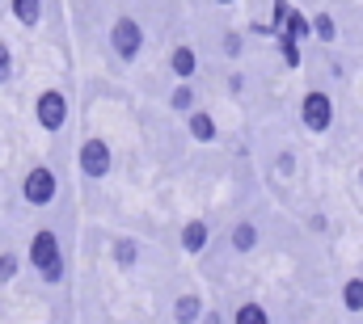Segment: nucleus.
<instances>
[{"mask_svg":"<svg viewBox=\"0 0 363 324\" xmlns=\"http://www.w3.org/2000/svg\"><path fill=\"white\" fill-rule=\"evenodd\" d=\"M21 274V257L17 253H0V287H9Z\"/></svg>","mask_w":363,"mask_h":324,"instance_id":"6ab92c4d","label":"nucleus"},{"mask_svg":"<svg viewBox=\"0 0 363 324\" xmlns=\"http://www.w3.org/2000/svg\"><path fill=\"white\" fill-rule=\"evenodd\" d=\"M216 4H237V0H216Z\"/></svg>","mask_w":363,"mask_h":324,"instance_id":"cd10ccee","label":"nucleus"},{"mask_svg":"<svg viewBox=\"0 0 363 324\" xmlns=\"http://www.w3.org/2000/svg\"><path fill=\"white\" fill-rule=\"evenodd\" d=\"M274 42H279L283 64H287V68H300V42H291V38H283V34H274Z\"/></svg>","mask_w":363,"mask_h":324,"instance_id":"aec40b11","label":"nucleus"},{"mask_svg":"<svg viewBox=\"0 0 363 324\" xmlns=\"http://www.w3.org/2000/svg\"><path fill=\"white\" fill-rule=\"evenodd\" d=\"M199 101H194V88H190V81H178V88L169 93V110L174 114H190Z\"/></svg>","mask_w":363,"mask_h":324,"instance_id":"dca6fc26","label":"nucleus"},{"mask_svg":"<svg viewBox=\"0 0 363 324\" xmlns=\"http://www.w3.org/2000/svg\"><path fill=\"white\" fill-rule=\"evenodd\" d=\"M77 164H81V173L93 177V181H101L110 168H114V152H110V144L101 139V135H93L81 144V152H77Z\"/></svg>","mask_w":363,"mask_h":324,"instance_id":"423d86ee","label":"nucleus"},{"mask_svg":"<svg viewBox=\"0 0 363 324\" xmlns=\"http://www.w3.org/2000/svg\"><path fill=\"white\" fill-rule=\"evenodd\" d=\"M34 118H38V127H43L47 135L64 131V122H68V97H64L60 88H43L38 101H34Z\"/></svg>","mask_w":363,"mask_h":324,"instance_id":"39448f33","label":"nucleus"},{"mask_svg":"<svg viewBox=\"0 0 363 324\" xmlns=\"http://www.w3.org/2000/svg\"><path fill=\"white\" fill-rule=\"evenodd\" d=\"M186 131H190V139H194V144H216V135H220L216 114H211V110H199V105L186 114Z\"/></svg>","mask_w":363,"mask_h":324,"instance_id":"0eeeda50","label":"nucleus"},{"mask_svg":"<svg viewBox=\"0 0 363 324\" xmlns=\"http://www.w3.org/2000/svg\"><path fill=\"white\" fill-rule=\"evenodd\" d=\"M308 34H317V42H338V21L330 13H313L308 17Z\"/></svg>","mask_w":363,"mask_h":324,"instance_id":"4468645a","label":"nucleus"},{"mask_svg":"<svg viewBox=\"0 0 363 324\" xmlns=\"http://www.w3.org/2000/svg\"><path fill=\"white\" fill-rule=\"evenodd\" d=\"M4 81H13V47L0 38V84Z\"/></svg>","mask_w":363,"mask_h":324,"instance_id":"4be33fe9","label":"nucleus"},{"mask_svg":"<svg viewBox=\"0 0 363 324\" xmlns=\"http://www.w3.org/2000/svg\"><path fill=\"white\" fill-rule=\"evenodd\" d=\"M169 72H174L178 81H190V76L199 72V55H194V47H186V42H182V47L169 51Z\"/></svg>","mask_w":363,"mask_h":324,"instance_id":"9d476101","label":"nucleus"},{"mask_svg":"<svg viewBox=\"0 0 363 324\" xmlns=\"http://www.w3.org/2000/svg\"><path fill=\"white\" fill-rule=\"evenodd\" d=\"M207 241H211V228H207V219H190V224H182V248L186 253H203L207 248Z\"/></svg>","mask_w":363,"mask_h":324,"instance_id":"1a4fd4ad","label":"nucleus"},{"mask_svg":"<svg viewBox=\"0 0 363 324\" xmlns=\"http://www.w3.org/2000/svg\"><path fill=\"white\" fill-rule=\"evenodd\" d=\"M199 324H224V316H220L216 308H203V312H199Z\"/></svg>","mask_w":363,"mask_h":324,"instance_id":"393cba45","label":"nucleus"},{"mask_svg":"<svg viewBox=\"0 0 363 324\" xmlns=\"http://www.w3.org/2000/svg\"><path fill=\"white\" fill-rule=\"evenodd\" d=\"M300 122H304V131L325 135L334 127V97L325 88H308L304 101H300Z\"/></svg>","mask_w":363,"mask_h":324,"instance_id":"7ed1b4c3","label":"nucleus"},{"mask_svg":"<svg viewBox=\"0 0 363 324\" xmlns=\"http://www.w3.org/2000/svg\"><path fill=\"white\" fill-rule=\"evenodd\" d=\"M110 257H114V265H118V270H135V261H140V241L118 236V241L110 244Z\"/></svg>","mask_w":363,"mask_h":324,"instance_id":"9b49d317","label":"nucleus"},{"mask_svg":"<svg viewBox=\"0 0 363 324\" xmlns=\"http://www.w3.org/2000/svg\"><path fill=\"white\" fill-rule=\"evenodd\" d=\"M279 34H283V38H291V42H304V38H313V34H308V17H304L300 8H287V17H283Z\"/></svg>","mask_w":363,"mask_h":324,"instance_id":"f8f14e48","label":"nucleus"},{"mask_svg":"<svg viewBox=\"0 0 363 324\" xmlns=\"http://www.w3.org/2000/svg\"><path fill=\"white\" fill-rule=\"evenodd\" d=\"M30 265L43 274V282H64V248H60V236L55 232H34V241H30Z\"/></svg>","mask_w":363,"mask_h":324,"instance_id":"f257e3e1","label":"nucleus"},{"mask_svg":"<svg viewBox=\"0 0 363 324\" xmlns=\"http://www.w3.org/2000/svg\"><path fill=\"white\" fill-rule=\"evenodd\" d=\"M274 8H271V30L274 34H279V25H283V17H287V8H291V4H287V0H271Z\"/></svg>","mask_w":363,"mask_h":324,"instance_id":"b1692460","label":"nucleus"},{"mask_svg":"<svg viewBox=\"0 0 363 324\" xmlns=\"http://www.w3.org/2000/svg\"><path fill=\"white\" fill-rule=\"evenodd\" d=\"M241 51H245V42H241V34H224V55H228V59H237Z\"/></svg>","mask_w":363,"mask_h":324,"instance_id":"5701e85b","label":"nucleus"},{"mask_svg":"<svg viewBox=\"0 0 363 324\" xmlns=\"http://www.w3.org/2000/svg\"><path fill=\"white\" fill-rule=\"evenodd\" d=\"M274 173H279V177H296V152L283 148V152L274 156Z\"/></svg>","mask_w":363,"mask_h":324,"instance_id":"412c9836","label":"nucleus"},{"mask_svg":"<svg viewBox=\"0 0 363 324\" xmlns=\"http://www.w3.org/2000/svg\"><path fill=\"white\" fill-rule=\"evenodd\" d=\"M199 312H203L199 295H178L174 299V324H199Z\"/></svg>","mask_w":363,"mask_h":324,"instance_id":"ddd939ff","label":"nucleus"},{"mask_svg":"<svg viewBox=\"0 0 363 324\" xmlns=\"http://www.w3.org/2000/svg\"><path fill=\"white\" fill-rule=\"evenodd\" d=\"M359 181H363V168H359Z\"/></svg>","mask_w":363,"mask_h":324,"instance_id":"c85d7f7f","label":"nucleus"},{"mask_svg":"<svg viewBox=\"0 0 363 324\" xmlns=\"http://www.w3.org/2000/svg\"><path fill=\"white\" fill-rule=\"evenodd\" d=\"M342 303H347L351 312H363V278L359 274H351V278L342 282Z\"/></svg>","mask_w":363,"mask_h":324,"instance_id":"f3484780","label":"nucleus"},{"mask_svg":"<svg viewBox=\"0 0 363 324\" xmlns=\"http://www.w3.org/2000/svg\"><path fill=\"white\" fill-rule=\"evenodd\" d=\"M13 17H17V25L34 30L43 21V0H13Z\"/></svg>","mask_w":363,"mask_h":324,"instance_id":"2eb2a0df","label":"nucleus"},{"mask_svg":"<svg viewBox=\"0 0 363 324\" xmlns=\"http://www.w3.org/2000/svg\"><path fill=\"white\" fill-rule=\"evenodd\" d=\"M258 241H262V232H258V224H254V219H241V224H233V232H228L233 253H254Z\"/></svg>","mask_w":363,"mask_h":324,"instance_id":"6e6552de","label":"nucleus"},{"mask_svg":"<svg viewBox=\"0 0 363 324\" xmlns=\"http://www.w3.org/2000/svg\"><path fill=\"white\" fill-rule=\"evenodd\" d=\"M308 228H313V232H325V228H330V219H325V215H308Z\"/></svg>","mask_w":363,"mask_h":324,"instance_id":"a878e982","label":"nucleus"},{"mask_svg":"<svg viewBox=\"0 0 363 324\" xmlns=\"http://www.w3.org/2000/svg\"><path fill=\"white\" fill-rule=\"evenodd\" d=\"M110 51L123 64H135L140 51H144V25L135 17H114V25H110Z\"/></svg>","mask_w":363,"mask_h":324,"instance_id":"f03ea898","label":"nucleus"},{"mask_svg":"<svg viewBox=\"0 0 363 324\" xmlns=\"http://www.w3.org/2000/svg\"><path fill=\"white\" fill-rule=\"evenodd\" d=\"M233 324H271V316H267L262 303H241V308L233 312Z\"/></svg>","mask_w":363,"mask_h":324,"instance_id":"a211bd4d","label":"nucleus"},{"mask_svg":"<svg viewBox=\"0 0 363 324\" xmlns=\"http://www.w3.org/2000/svg\"><path fill=\"white\" fill-rule=\"evenodd\" d=\"M55 194H60V177H55L47 164H34V168L26 173V181H21V198H26L30 207H51Z\"/></svg>","mask_w":363,"mask_h":324,"instance_id":"20e7f679","label":"nucleus"},{"mask_svg":"<svg viewBox=\"0 0 363 324\" xmlns=\"http://www.w3.org/2000/svg\"><path fill=\"white\" fill-rule=\"evenodd\" d=\"M228 88H233V93H241V88H245V76H241V72H233V76H228Z\"/></svg>","mask_w":363,"mask_h":324,"instance_id":"bb28decb","label":"nucleus"}]
</instances>
